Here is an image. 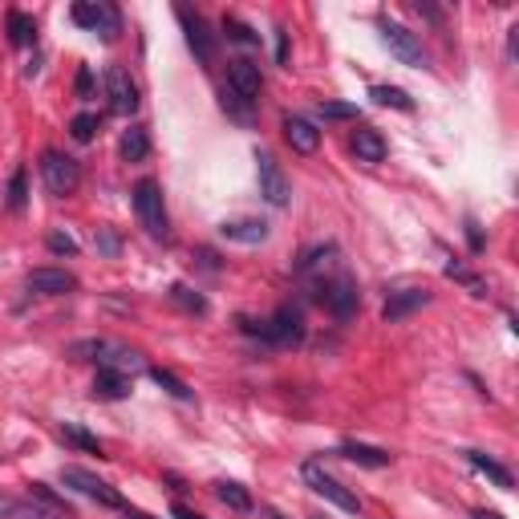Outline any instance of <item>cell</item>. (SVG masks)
<instances>
[{
    "label": "cell",
    "instance_id": "cell-1",
    "mask_svg": "<svg viewBox=\"0 0 519 519\" xmlns=\"http://www.w3.org/2000/svg\"><path fill=\"white\" fill-rule=\"evenodd\" d=\"M69 357H73V361H97L102 369H114V373L142 369V353H138V349H126V345H118V341H105V337L73 341Z\"/></svg>",
    "mask_w": 519,
    "mask_h": 519
},
{
    "label": "cell",
    "instance_id": "cell-2",
    "mask_svg": "<svg viewBox=\"0 0 519 519\" xmlns=\"http://www.w3.org/2000/svg\"><path fill=\"white\" fill-rule=\"evenodd\" d=\"M134 211H138V223L146 227V235L154 240H167L170 235V219H167V203H162V187L154 178H138L134 187Z\"/></svg>",
    "mask_w": 519,
    "mask_h": 519
},
{
    "label": "cell",
    "instance_id": "cell-3",
    "mask_svg": "<svg viewBox=\"0 0 519 519\" xmlns=\"http://www.w3.org/2000/svg\"><path fill=\"white\" fill-rule=\"evenodd\" d=\"M243 332H256L260 341H272V345H300L305 341V321H300V313L296 308H276L268 321H260V324H251L248 316H243Z\"/></svg>",
    "mask_w": 519,
    "mask_h": 519
},
{
    "label": "cell",
    "instance_id": "cell-4",
    "mask_svg": "<svg viewBox=\"0 0 519 519\" xmlns=\"http://www.w3.org/2000/svg\"><path fill=\"white\" fill-rule=\"evenodd\" d=\"M61 483L69 487V491H77L81 499L97 503V507H114V511L126 507V499H122L118 487H110L105 478H97L94 470H86V467H61Z\"/></svg>",
    "mask_w": 519,
    "mask_h": 519
},
{
    "label": "cell",
    "instance_id": "cell-5",
    "mask_svg": "<svg viewBox=\"0 0 519 519\" xmlns=\"http://www.w3.org/2000/svg\"><path fill=\"white\" fill-rule=\"evenodd\" d=\"M378 29H381V41H386V49H389V53H394L402 65H410V69H430V53L422 49L418 32H410L405 24L389 21V16H381Z\"/></svg>",
    "mask_w": 519,
    "mask_h": 519
},
{
    "label": "cell",
    "instance_id": "cell-6",
    "mask_svg": "<svg viewBox=\"0 0 519 519\" xmlns=\"http://www.w3.org/2000/svg\"><path fill=\"white\" fill-rule=\"evenodd\" d=\"M300 475H305V483L313 487V491L321 495V499H329L332 507L349 511V515H357V511H361V499H357V495L349 491V487L341 483L337 475H329V470H324L321 462H305V470H300Z\"/></svg>",
    "mask_w": 519,
    "mask_h": 519
},
{
    "label": "cell",
    "instance_id": "cell-7",
    "mask_svg": "<svg viewBox=\"0 0 519 519\" xmlns=\"http://www.w3.org/2000/svg\"><path fill=\"white\" fill-rule=\"evenodd\" d=\"M41 178H45L49 195L65 199V195L77 191V183H81V167H77V159H69V154H61V150H45V154H41Z\"/></svg>",
    "mask_w": 519,
    "mask_h": 519
},
{
    "label": "cell",
    "instance_id": "cell-8",
    "mask_svg": "<svg viewBox=\"0 0 519 519\" xmlns=\"http://www.w3.org/2000/svg\"><path fill=\"white\" fill-rule=\"evenodd\" d=\"M316 300H321L324 308H329L332 316H353L357 305H361V292H357V280L353 276H332V280H321V288H316Z\"/></svg>",
    "mask_w": 519,
    "mask_h": 519
},
{
    "label": "cell",
    "instance_id": "cell-9",
    "mask_svg": "<svg viewBox=\"0 0 519 519\" xmlns=\"http://www.w3.org/2000/svg\"><path fill=\"white\" fill-rule=\"evenodd\" d=\"M256 175H260V195H264L272 207H288V199H292L288 175H284L280 162H276L268 150H256Z\"/></svg>",
    "mask_w": 519,
    "mask_h": 519
},
{
    "label": "cell",
    "instance_id": "cell-10",
    "mask_svg": "<svg viewBox=\"0 0 519 519\" xmlns=\"http://www.w3.org/2000/svg\"><path fill=\"white\" fill-rule=\"evenodd\" d=\"M227 89H232L235 97H243V102L256 105L260 89H264V73H260V65L248 61V57H235V61L227 65Z\"/></svg>",
    "mask_w": 519,
    "mask_h": 519
},
{
    "label": "cell",
    "instance_id": "cell-11",
    "mask_svg": "<svg viewBox=\"0 0 519 519\" xmlns=\"http://www.w3.org/2000/svg\"><path fill=\"white\" fill-rule=\"evenodd\" d=\"M102 81H105V97H110L114 114H134L138 110V86H134V77H130L122 65H110Z\"/></svg>",
    "mask_w": 519,
    "mask_h": 519
},
{
    "label": "cell",
    "instance_id": "cell-12",
    "mask_svg": "<svg viewBox=\"0 0 519 519\" xmlns=\"http://www.w3.org/2000/svg\"><path fill=\"white\" fill-rule=\"evenodd\" d=\"M24 288H29L32 296H65V292L77 288V276L65 272V268H32V272L24 276Z\"/></svg>",
    "mask_w": 519,
    "mask_h": 519
},
{
    "label": "cell",
    "instance_id": "cell-13",
    "mask_svg": "<svg viewBox=\"0 0 519 519\" xmlns=\"http://www.w3.org/2000/svg\"><path fill=\"white\" fill-rule=\"evenodd\" d=\"M178 21H183V32H187V45H191V53L199 57L203 65L215 61V37H211L207 21H203L199 13H191V8H178Z\"/></svg>",
    "mask_w": 519,
    "mask_h": 519
},
{
    "label": "cell",
    "instance_id": "cell-14",
    "mask_svg": "<svg viewBox=\"0 0 519 519\" xmlns=\"http://www.w3.org/2000/svg\"><path fill=\"white\" fill-rule=\"evenodd\" d=\"M422 305H430V288H394L386 296V305H381V321L386 324H397V321H405V316L414 313V308H422Z\"/></svg>",
    "mask_w": 519,
    "mask_h": 519
},
{
    "label": "cell",
    "instance_id": "cell-15",
    "mask_svg": "<svg viewBox=\"0 0 519 519\" xmlns=\"http://www.w3.org/2000/svg\"><path fill=\"white\" fill-rule=\"evenodd\" d=\"M0 519H73L61 511H49L37 499H16V495H0Z\"/></svg>",
    "mask_w": 519,
    "mask_h": 519
},
{
    "label": "cell",
    "instance_id": "cell-16",
    "mask_svg": "<svg viewBox=\"0 0 519 519\" xmlns=\"http://www.w3.org/2000/svg\"><path fill=\"white\" fill-rule=\"evenodd\" d=\"M284 138H288V146L296 154H313L316 146H321V130H316L308 118H296V114L284 118Z\"/></svg>",
    "mask_w": 519,
    "mask_h": 519
},
{
    "label": "cell",
    "instance_id": "cell-17",
    "mask_svg": "<svg viewBox=\"0 0 519 519\" xmlns=\"http://www.w3.org/2000/svg\"><path fill=\"white\" fill-rule=\"evenodd\" d=\"M219 235L232 243H264L268 240V223L264 219H223Z\"/></svg>",
    "mask_w": 519,
    "mask_h": 519
},
{
    "label": "cell",
    "instance_id": "cell-18",
    "mask_svg": "<svg viewBox=\"0 0 519 519\" xmlns=\"http://www.w3.org/2000/svg\"><path fill=\"white\" fill-rule=\"evenodd\" d=\"M337 454L349 459V462H357V467H389V459H394L389 451H381V446H365V442H341Z\"/></svg>",
    "mask_w": 519,
    "mask_h": 519
},
{
    "label": "cell",
    "instance_id": "cell-19",
    "mask_svg": "<svg viewBox=\"0 0 519 519\" xmlns=\"http://www.w3.org/2000/svg\"><path fill=\"white\" fill-rule=\"evenodd\" d=\"M386 150H389L386 138H381L373 126H361V130L353 134V154H357L361 162H381V159H386Z\"/></svg>",
    "mask_w": 519,
    "mask_h": 519
},
{
    "label": "cell",
    "instance_id": "cell-20",
    "mask_svg": "<svg viewBox=\"0 0 519 519\" xmlns=\"http://www.w3.org/2000/svg\"><path fill=\"white\" fill-rule=\"evenodd\" d=\"M126 394H130L126 373L97 369V378H94V397H102V402H118V397H126Z\"/></svg>",
    "mask_w": 519,
    "mask_h": 519
},
{
    "label": "cell",
    "instance_id": "cell-21",
    "mask_svg": "<svg viewBox=\"0 0 519 519\" xmlns=\"http://www.w3.org/2000/svg\"><path fill=\"white\" fill-rule=\"evenodd\" d=\"M118 150H122V159H126V162H146V159H150V134H146L142 126H130L126 134H122Z\"/></svg>",
    "mask_w": 519,
    "mask_h": 519
},
{
    "label": "cell",
    "instance_id": "cell-22",
    "mask_svg": "<svg viewBox=\"0 0 519 519\" xmlns=\"http://www.w3.org/2000/svg\"><path fill=\"white\" fill-rule=\"evenodd\" d=\"M467 462H470V467H475V470H478V475H487V478H491V483H495V487H503V491H507V487H511V470H507V467H503V462L487 459V454H483V451H467Z\"/></svg>",
    "mask_w": 519,
    "mask_h": 519
},
{
    "label": "cell",
    "instance_id": "cell-23",
    "mask_svg": "<svg viewBox=\"0 0 519 519\" xmlns=\"http://www.w3.org/2000/svg\"><path fill=\"white\" fill-rule=\"evenodd\" d=\"M337 256V243H316V248H308L305 256L296 260V272L300 276H313V272H321V268H329V260Z\"/></svg>",
    "mask_w": 519,
    "mask_h": 519
},
{
    "label": "cell",
    "instance_id": "cell-24",
    "mask_svg": "<svg viewBox=\"0 0 519 519\" xmlns=\"http://www.w3.org/2000/svg\"><path fill=\"white\" fill-rule=\"evenodd\" d=\"M8 41H13L16 49L32 45V41H37V24H32V16H24V13H8Z\"/></svg>",
    "mask_w": 519,
    "mask_h": 519
},
{
    "label": "cell",
    "instance_id": "cell-25",
    "mask_svg": "<svg viewBox=\"0 0 519 519\" xmlns=\"http://www.w3.org/2000/svg\"><path fill=\"white\" fill-rule=\"evenodd\" d=\"M150 378L159 381V386L167 389L170 397H178V402H191V397H195V389L187 386L183 378H175V373H170V369H162V365H154V369H150Z\"/></svg>",
    "mask_w": 519,
    "mask_h": 519
},
{
    "label": "cell",
    "instance_id": "cell-26",
    "mask_svg": "<svg viewBox=\"0 0 519 519\" xmlns=\"http://www.w3.org/2000/svg\"><path fill=\"white\" fill-rule=\"evenodd\" d=\"M369 97H373L378 105H394V110H405V114L414 110L410 94H405V89H397V86H373V89H369Z\"/></svg>",
    "mask_w": 519,
    "mask_h": 519
},
{
    "label": "cell",
    "instance_id": "cell-27",
    "mask_svg": "<svg viewBox=\"0 0 519 519\" xmlns=\"http://www.w3.org/2000/svg\"><path fill=\"white\" fill-rule=\"evenodd\" d=\"M223 32H227V41H235V45H248V49L260 45V32L251 29V24L235 21V16H223Z\"/></svg>",
    "mask_w": 519,
    "mask_h": 519
},
{
    "label": "cell",
    "instance_id": "cell-28",
    "mask_svg": "<svg viewBox=\"0 0 519 519\" xmlns=\"http://www.w3.org/2000/svg\"><path fill=\"white\" fill-rule=\"evenodd\" d=\"M170 300H175L183 313H199V316L207 313V300H203L195 288H187V284H175V288H170Z\"/></svg>",
    "mask_w": 519,
    "mask_h": 519
},
{
    "label": "cell",
    "instance_id": "cell-29",
    "mask_svg": "<svg viewBox=\"0 0 519 519\" xmlns=\"http://www.w3.org/2000/svg\"><path fill=\"white\" fill-rule=\"evenodd\" d=\"M61 438H65V442H73L77 451H86V454H102V442H97L94 434H86L81 426H73V422H65V426H61Z\"/></svg>",
    "mask_w": 519,
    "mask_h": 519
},
{
    "label": "cell",
    "instance_id": "cell-30",
    "mask_svg": "<svg viewBox=\"0 0 519 519\" xmlns=\"http://www.w3.org/2000/svg\"><path fill=\"white\" fill-rule=\"evenodd\" d=\"M215 495H219V499H223L232 511H251V495L243 491L240 483H219V487H215Z\"/></svg>",
    "mask_w": 519,
    "mask_h": 519
},
{
    "label": "cell",
    "instance_id": "cell-31",
    "mask_svg": "<svg viewBox=\"0 0 519 519\" xmlns=\"http://www.w3.org/2000/svg\"><path fill=\"white\" fill-rule=\"evenodd\" d=\"M69 16H73V24H81V29L102 32V5H73Z\"/></svg>",
    "mask_w": 519,
    "mask_h": 519
},
{
    "label": "cell",
    "instance_id": "cell-32",
    "mask_svg": "<svg viewBox=\"0 0 519 519\" xmlns=\"http://www.w3.org/2000/svg\"><path fill=\"white\" fill-rule=\"evenodd\" d=\"M24 199H29V170L16 167V170H13V183H8V207L21 211Z\"/></svg>",
    "mask_w": 519,
    "mask_h": 519
},
{
    "label": "cell",
    "instance_id": "cell-33",
    "mask_svg": "<svg viewBox=\"0 0 519 519\" xmlns=\"http://www.w3.org/2000/svg\"><path fill=\"white\" fill-rule=\"evenodd\" d=\"M316 114L329 122H353L357 118V105L353 102H321L316 105Z\"/></svg>",
    "mask_w": 519,
    "mask_h": 519
},
{
    "label": "cell",
    "instance_id": "cell-34",
    "mask_svg": "<svg viewBox=\"0 0 519 519\" xmlns=\"http://www.w3.org/2000/svg\"><path fill=\"white\" fill-rule=\"evenodd\" d=\"M97 126H102V118H97V114H77V118L69 122V134L77 138V142H89V138L97 134Z\"/></svg>",
    "mask_w": 519,
    "mask_h": 519
},
{
    "label": "cell",
    "instance_id": "cell-35",
    "mask_svg": "<svg viewBox=\"0 0 519 519\" xmlns=\"http://www.w3.org/2000/svg\"><path fill=\"white\" fill-rule=\"evenodd\" d=\"M29 499H37V503H45L49 511H61V515H69V507H65V499H57L53 491H49L45 483H29Z\"/></svg>",
    "mask_w": 519,
    "mask_h": 519
},
{
    "label": "cell",
    "instance_id": "cell-36",
    "mask_svg": "<svg viewBox=\"0 0 519 519\" xmlns=\"http://www.w3.org/2000/svg\"><path fill=\"white\" fill-rule=\"evenodd\" d=\"M49 251H53V256H77V240H73L69 232H49Z\"/></svg>",
    "mask_w": 519,
    "mask_h": 519
},
{
    "label": "cell",
    "instance_id": "cell-37",
    "mask_svg": "<svg viewBox=\"0 0 519 519\" xmlns=\"http://www.w3.org/2000/svg\"><path fill=\"white\" fill-rule=\"evenodd\" d=\"M97 251H102V256H118V251H122V240H118V232H114V227H97Z\"/></svg>",
    "mask_w": 519,
    "mask_h": 519
},
{
    "label": "cell",
    "instance_id": "cell-38",
    "mask_svg": "<svg viewBox=\"0 0 519 519\" xmlns=\"http://www.w3.org/2000/svg\"><path fill=\"white\" fill-rule=\"evenodd\" d=\"M446 276H454V280H462L470 292H475V296H487V284L478 280V276H470L467 268H459V264H446Z\"/></svg>",
    "mask_w": 519,
    "mask_h": 519
},
{
    "label": "cell",
    "instance_id": "cell-39",
    "mask_svg": "<svg viewBox=\"0 0 519 519\" xmlns=\"http://www.w3.org/2000/svg\"><path fill=\"white\" fill-rule=\"evenodd\" d=\"M122 32V21H118V8L114 5H102V41H114Z\"/></svg>",
    "mask_w": 519,
    "mask_h": 519
},
{
    "label": "cell",
    "instance_id": "cell-40",
    "mask_svg": "<svg viewBox=\"0 0 519 519\" xmlns=\"http://www.w3.org/2000/svg\"><path fill=\"white\" fill-rule=\"evenodd\" d=\"M223 110H232L240 122H248V118H251V102H243V97H235L232 89H223Z\"/></svg>",
    "mask_w": 519,
    "mask_h": 519
},
{
    "label": "cell",
    "instance_id": "cell-41",
    "mask_svg": "<svg viewBox=\"0 0 519 519\" xmlns=\"http://www.w3.org/2000/svg\"><path fill=\"white\" fill-rule=\"evenodd\" d=\"M89 94H94V73L77 69V97H89Z\"/></svg>",
    "mask_w": 519,
    "mask_h": 519
},
{
    "label": "cell",
    "instance_id": "cell-42",
    "mask_svg": "<svg viewBox=\"0 0 519 519\" xmlns=\"http://www.w3.org/2000/svg\"><path fill=\"white\" fill-rule=\"evenodd\" d=\"M276 61H288V32H284V29H276Z\"/></svg>",
    "mask_w": 519,
    "mask_h": 519
},
{
    "label": "cell",
    "instance_id": "cell-43",
    "mask_svg": "<svg viewBox=\"0 0 519 519\" xmlns=\"http://www.w3.org/2000/svg\"><path fill=\"white\" fill-rule=\"evenodd\" d=\"M170 515H175V519H203V515H199V511L183 507V503H175V507H170Z\"/></svg>",
    "mask_w": 519,
    "mask_h": 519
},
{
    "label": "cell",
    "instance_id": "cell-44",
    "mask_svg": "<svg viewBox=\"0 0 519 519\" xmlns=\"http://www.w3.org/2000/svg\"><path fill=\"white\" fill-rule=\"evenodd\" d=\"M467 235H470V248H483V235H478L475 223H467Z\"/></svg>",
    "mask_w": 519,
    "mask_h": 519
},
{
    "label": "cell",
    "instance_id": "cell-45",
    "mask_svg": "<svg viewBox=\"0 0 519 519\" xmlns=\"http://www.w3.org/2000/svg\"><path fill=\"white\" fill-rule=\"evenodd\" d=\"M470 519H503V515H499V511H487V507H478Z\"/></svg>",
    "mask_w": 519,
    "mask_h": 519
},
{
    "label": "cell",
    "instance_id": "cell-46",
    "mask_svg": "<svg viewBox=\"0 0 519 519\" xmlns=\"http://www.w3.org/2000/svg\"><path fill=\"white\" fill-rule=\"evenodd\" d=\"M122 519H154V515H146V511H126Z\"/></svg>",
    "mask_w": 519,
    "mask_h": 519
},
{
    "label": "cell",
    "instance_id": "cell-47",
    "mask_svg": "<svg viewBox=\"0 0 519 519\" xmlns=\"http://www.w3.org/2000/svg\"><path fill=\"white\" fill-rule=\"evenodd\" d=\"M264 519H284V515H280L276 507H264Z\"/></svg>",
    "mask_w": 519,
    "mask_h": 519
}]
</instances>
